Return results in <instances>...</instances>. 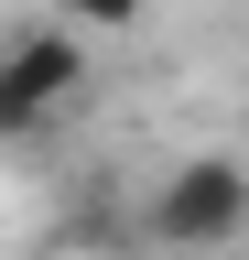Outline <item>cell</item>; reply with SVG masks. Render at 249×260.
<instances>
[{
	"instance_id": "cell-2",
	"label": "cell",
	"mask_w": 249,
	"mask_h": 260,
	"mask_svg": "<svg viewBox=\"0 0 249 260\" xmlns=\"http://www.w3.org/2000/svg\"><path fill=\"white\" fill-rule=\"evenodd\" d=\"M76 98H87V44H76L65 11L0 32V141H33V130L65 119Z\"/></svg>"
},
{
	"instance_id": "cell-1",
	"label": "cell",
	"mask_w": 249,
	"mask_h": 260,
	"mask_svg": "<svg viewBox=\"0 0 249 260\" xmlns=\"http://www.w3.org/2000/svg\"><path fill=\"white\" fill-rule=\"evenodd\" d=\"M141 239L163 249V260H217V249H238V239H249V162H238V152H184L173 174L152 184Z\"/></svg>"
},
{
	"instance_id": "cell-3",
	"label": "cell",
	"mask_w": 249,
	"mask_h": 260,
	"mask_svg": "<svg viewBox=\"0 0 249 260\" xmlns=\"http://www.w3.org/2000/svg\"><path fill=\"white\" fill-rule=\"evenodd\" d=\"M54 11H65L76 32H130V22L152 11V0H54Z\"/></svg>"
}]
</instances>
